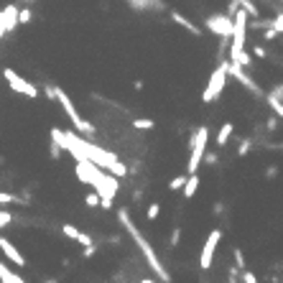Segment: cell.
Wrapping results in <instances>:
<instances>
[{
  "label": "cell",
  "mask_w": 283,
  "mask_h": 283,
  "mask_svg": "<svg viewBox=\"0 0 283 283\" xmlns=\"http://www.w3.org/2000/svg\"><path fill=\"white\" fill-rule=\"evenodd\" d=\"M243 283H258L255 273H252V271H243Z\"/></svg>",
  "instance_id": "obj_29"
},
{
  "label": "cell",
  "mask_w": 283,
  "mask_h": 283,
  "mask_svg": "<svg viewBox=\"0 0 283 283\" xmlns=\"http://www.w3.org/2000/svg\"><path fill=\"white\" fill-rule=\"evenodd\" d=\"M252 54H255V56H258V59H265V56H268V54H265V49H263V46H252Z\"/></svg>",
  "instance_id": "obj_33"
},
{
  "label": "cell",
  "mask_w": 283,
  "mask_h": 283,
  "mask_svg": "<svg viewBox=\"0 0 283 283\" xmlns=\"http://www.w3.org/2000/svg\"><path fill=\"white\" fill-rule=\"evenodd\" d=\"M141 283H156V281H141Z\"/></svg>",
  "instance_id": "obj_36"
},
{
  "label": "cell",
  "mask_w": 283,
  "mask_h": 283,
  "mask_svg": "<svg viewBox=\"0 0 283 283\" xmlns=\"http://www.w3.org/2000/svg\"><path fill=\"white\" fill-rule=\"evenodd\" d=\"M248 148H250V143H248V141H245V143H243V145H240V156H245V153H248Z\"/></svg>",
  "instance_id": "obj_35"
},
{
  "label": "cell",
  "mask_w": 283,
  "mask_h": 283,
  "mask_svg": "<svg viewBox=\"0 0 283 283\" xmlns=\"http://www.w3.org/2000/svg\"><path fill=\"white\" fill-rule=\"evenodd\" d=\"M62 232L69 237V240H77V235H79V227H74V225H64Z\"/></svg>",
  "instance_id": "obj_25"
},
{
  "label": "cell",
  "mask_w": 283,
  "mask_h": 283,
  "mask_svg": "<svg viewBox=\"0 0 283 283\" xmlns=\"http://www.w3.org/2000/svg\"><path fill=\"white\" fill-rule=\"evenodd\" d=\"M16 16H18V5H13V3L0 10V38H3L5 34H10L13 28H18Z\"/></svg>",
  "instance_id": "obj_9"
},
{
  "label": "cell",
  "mask_w": 283,
  "mask_h": 283,
  "mask_svg": "<svg viewBox=\"0 0 283 283\" xmlns=\"http://www.w3.org/2000/svg\"><path fill=\"white\" fill-rule=\"evenodd\" d=\"M227 74H232V77H235L237 82H240V84L248 89V92H252V95H263V92H260V87H258L255 82H252V79L248 77V74H245V69H240L237 64H232V62H230V64H227Z\"/></svg>",
  "instance_id": "obj_10"
},
{
  "label": "cell",
  "mask_w": 283,
  "mask_h": 283,
  "mask_svg": "<svg viewBox=\"0 0 283 283\" xmlns=\"http://www.w3.org/2000/svg\"><path fill=\"white\" fill-rule=\"evenodd\" d=\"M232 46L230 49H245V38H248V13L243 8H235L232 16Z\"/></svg>",
  "instance_id": "obj_7"
},
{
  "label": "cell",
  "mask_w": 283,
  "mask_h": 283,
  "mask_svg": "<svg viewBox=\"0 0 283 283\" xmlns=\"http://www.w3.org/2000/svg\"><path fill=\"white\" fill-rule=\"evenodd\" d=\"M232 133H235V125H232V123H222V128H219V133H217V145L225 148L227 141L232 138Z\"/></svg>",
  "instance_id": "obj_16"
},
{
  "label": "cell",
  "mask_w": 283,
  "mask_h": 283,
  "mask_svg": "<svg viewBox=\"0 0 283 283\" xmlns=\"http://www.w3.org/2000/svg\"><path fill=\"white\" fill-rule=\"evenodd\" d=\"M207 141H210V130L207 125H199L194 138H191V156H189V163H186V174H197L199 166H202V158L207 153Z\"/></svg>",
  "instance_id": "obj_4"
},
{
  "label": "cell",
  "mask_w": 283,
  "mask_h": 283,
  "mask_svg": "<svg viewBox=\"0 0 283 283\" xmlns=\"http://www.w3.org/2000/svg\"><path fill=\"white\" fill-rule=\"evenodd\" d=\"M184 181H186V174H181V176H174L171 181H169V189H171V191H181Z\"/></svg>",
  "instance_id": "obj_21"
},
{
  "label": "cell",
  "mask_w": 283,
  "mask_h": 283,
  "mask_svg": "<svg viewBox=\"0 0 283 283\" xmlns=\"http://www.w3.org/2000/svg\"><path fill=\"white\" fill-rule=\"evenodd\" d=\"M181 191H184V199L194 197L197 191H199V174H186V181H184Z\"/></svg>",
  "instance_id": "obj_15"
},
{
  "label": "cell",
  "mask_w": 283,
  "mask_h": 283,
  "mask_svg": "<svg viewBox=\"0 0 283 283\" xmlns=\"http://www.w3.org/2000/svg\"><path fill=\"white\" fill-rule=\"evenodd\" d=\"M18 202H21V197L8 194V191H0V204H18Z\"/></svg>",
  "instance_id": "obj_22"
},
{
  "label": "cell",
  "mask_w": 283,
  "mask_h": 283,
  "mask_svg": "<svg viewBox=\"0 0 283 283\" xmlns=\"http://www.w3.org/2000/svg\"><path fill=\"white\" fill-rule=\"evenodd\" d=\"M51 141L56 145H62L64 151H69L74 158H82V161H89V163H95V166H100L102 171H107L112 174L115 178H123L128 174L125 169V163L123 161H117L115 153L105 151V148H100V145H92L89 141H82L74 130H59V128H51Z\"/></svg>",
  "instance_id": "obj_1"
},
{
  "label": "cell",
  "mask_w": 283,
  "mask_h": 283,
  "mask_svg": "<svg viewBox=\"0 0 283 283\" xmlns=\"http://www.w3.org/2000/svg\"><path fill=\"white\" fill-rule=\"evenodd\" d=\"M84 204L87 207H100V194L97 191H89V194L84 197Z\"/></svg>",
  "instance_id": "obj_23"
},
{
  "label": "cell",
  "mask_w": 283,
  "mask_h": 283,
  "mask_svg": "<svg viewBox=\"0 0 283 283\" xmlns=\"http://www.w3.org/2000/svg\"><path fill=\"white\" fill-rule=\"evenodd\" d=\"M178 240H181V230L176 227V230H174V235H171V248H176V245H178Z\"/></svg>",
  "instance_id": "obj_31"
},
{
  "label": "cell",
  "mask_w": 283,
  "mask_h": 283,
  "mask_svg": "<svg viewBox=\"0 0 283 283\" xmlns=\"http://www.w3.org/2000/svg\"><path fill=\"white\" fill-rule=\"evenodd\" d=\"M230 62L237 64L240 69H252V56L245 49H230Z\"/></svg>",
  "instance_id": "obj_13"
},
{
  "label": "cell",
  "mask_w": 283,
  "mask_h": 283,
  "mask_svg": "<svg viewBox=\"0 0 283 283\" xmlns=\"http://www.w3.org/2000/svg\"><path fill=\"white\" fill-rule=\"evenodd\" d=\"M235 263H237V268H240V271H245V268H248L245 255H243V250H240V248H235Z\"/></svg>",
  "instance_id": "obj_24"
},
{
  "label": "cell",
  "mask_w": 283,
  "mask_h": 283,
  "mask_svg": "<svg viewBox=\"0 0 283 283\" xmlns=\"http://www.w3.org/2000/svg\"><path fill=\"white\" fill-rule=\"evenodd\" d=\"M276 36H281V34H276L273 28H268V31L263 34V38H265V41H271V38H276Z\"/></svg>",
  "instance_id": "obj_34"
},
{
  "label": "cell",
  "mask_w": 283,
  "mask_h": 283,
  "mask_svg": "<svg viewBox=\"0 0 283 283\" xmlns=\"http://www.w3.org/2000/svg\"><path fill=\"white\" fill-rule=\"evenodd\" d=\"M31 18H34V13L28 10V8H18V16H16L18 26H28V23H31Z\"/></svg>",
  "instance_id": "obj_20"
},
{
  "label": "cell",
  "mask_w": 283,
  "mask_h": 283,
  "mask_svg": "<svg viewBox=\"0 0 283 283\" xmlns=\"http://www.w3.org/2000/svg\"><path fill=\"white\" fill-rule=\"evenodd\" d=\"M10 219H13V214H10V212H3V210H0V227L10 225Z\"/></svg>",
  "instance_id": "obj_28"
},
{
  "label": "cell",
  "mask_w": 283,
  "mask_h": 283,
  "mask_svg": "<svg viewBox=\"0 0 283 283\" xmlns=\"http://www.w3.org/2000/svg\"><path fill=\"white\" fill-rule=\"evenodd\" d=\"M51 95L56 97V102L62 105V110L67 112V117L71 120V125H74V130H79V133H84V136H95V125L89 123V120H84V117L79 115V110L74 107V102H71V97L64 92L62 87H51Z\"/></svg>",
  "instance_id": "obj_3"
},
{
  "label": "cell",
  "mask_w": 283,
  "mask_h": 283,
  "mask_svg": "<svg viewBox=\"0 0 283 283\" xmlns=\"http://www.w3.org/2000/svg\"><path fill=\"white\" fill-rule=\"evenodd\" d=\"M171 21H176L178 26H181L184 28V31H189L191 36H202V28L199 26H194V23H191L186 16H184V13H178V10H171Z\"/></svg>",
  "instance_id": "obj_14"
},
{
  "label": "cell",
  "mask_w": 283,
  "mask_h": 283,
  "mask_svg": "<svg viewBox=\"0 0 283 283\" xmlns=\"http://www.w3.org/2000/svg\"><path fill=\"white\" fill-rule=\"evenodd\" d=\"M117 219H120V225L128 230V235L136 240V245L141 248V252H143V258L148 260V265H151V271L161 278V281H169V273H166V268H163V263L158 260V255H156V250L151 248V243L143 237V232L136 227V222L130 219V214H128V210H117Z\"/></svg>",
  "instance_id": "obj_2"
},
{
  "label": "cell",
  "mask_w": 283,
  "mask_h": 283,
  "mask_svg": "<svg viewBox=\"0 0 283 283\" xmlns=\"http://www.w3.org/2000/svg\"><path fill=\"white\" fill-rule=\"evenodd\" d=\"M62 156V145H56L54 141H51V158H59Z\"/></svg>",
  "instance_id": "obj_32"
},
{
  "label": "cell",
  "mask_w": 283,
  "mask_h": 283,
  "mask_svg": "<svg viewBox=\"0 0 283 283\" xmlns=\"http://www.w3.org/2000/svg\"><path fill=\"white\" fill-rule=\"evenodd\" d=\"M3 79L8 82V87L13 89V92L26 95V97H31V100H36V97H38V89H36V84H31V82H28L26 77H21V74H18L16 69L5 67V69H3Z\"/></svg>",
  "instance_id": "obj_6"
},
{
  "label": "cell",
  "mask_w": 283,
  "mask_h": 283,
  "mask_svg": "<svg viewBox=\"0 0 283 283\" xmlns=\"http://www.w3.org/2000/svg\"><path fill=\"white\" fill-rule=\"evenodd\" d=\"M77 243H82L84 248H92V245H95V243H92V237L84 235V232H79V235H77Z\"/></svg>",
  "instance_id": "obj_27"
},
{
  "label": "cell",
  "mask_w": 283,
  "mask_h": 283,
  "mask_svg": "<svg viewBox=\"0 0 283 283\" xmlns=\"http://www.w3.org/2000/svg\"><path fill=\"white\" fill-rule=\"evenodd\" d=\"M133 128L136 130H153L156 123L151 120V117H138V120H133Z\"/></svg>",
  "instance_id": "obj_19"
},
{
  "label": "cell",
  "mask_w": 283,
  "mask_h": 283,
  "mask_svg": "<svg viewBox=\"0 0 283 283\" xmlns=\"http://www.w3.org/2000/svg\"><path fill=\"white\" fill-rule=\"evenodd\" d=\"M43 283H56V281H43Z\"/></svg>",
  "instance_id": "obj_37"
},
{
  "label": "cell",
  "mask_w": 283,
  "mask_h": 283,
  "mask_svg": "<svg viewBox=\"0 0 283 283\" xmlns=\"http://www.w3.org/2000/svg\"><path fill=\"white\" fill-rule=\"evenodd\" d=\"M158 212H161V204H151V207L145 210V217H148V219H156Z\"/></svg>",
  "instance_id": "obj_26"
},
{
  "label": "cell",
  "mask_w": 283,
  "mask_h": 283,
  "mask_svg": "<svg viewBox=\"0 0 283 283\" xmlns=\"http://www.w3.org/2000/svg\"><path fill=\"white\" fill-rule=\"evenodd\" d=\"M23 3H31V0H23Z\"/></svg>",
  "instance_id": "obj_38"
},
{
  "label": "cell",
  "mask_w": 283,
  "mask_h": 283,
  "mask_svg": "<svg viewBox=\"0 0 283 283\" xmlns=\"http://www.w3.org/2000/svg\"><path fill=\"white\" fill-rule=\"evenodd\" d=\"M219 240H222V230H219V227H214V230L210 232V237L204 240L202 255H199V268H202V271H210V268H212V260H214V252H217Z\"/></svg>",
  "instance_id": "obj_8"
},
{
  "label": "cell",
  "mask_w": 283,
  "mask_h": 283,
  "mask_svg": "<svg viewBox=\"0 0 283 283\" xmlns=\"http://www.w3.org/2000/svg\"><path fill=\"white\" fill-rule=\"evenodd\" d=\"M227 64L230 62H219L217 64V69L212 71V77H210V82H207V87H204V92H202V102L204 105H210V102H214L219 95H222V89H225V82H227Z\"/></svg>",
  "instance_id": "obj_5"
},
{
  "label": "cell",
  "mask_w": 283,
  "mask_h": 283,
  "mask_svg": "<svg viewBox=\"0 0 283 283\" xmlns=\"http://www.w3.org/2000/svg\"><path fill=\"white\" fill-rule=\"evenodd\" d=\"M273 31H276V34H281V31H283V16H281V13H278V16H276V23H273Z\"/></svg>",
  "instance_id": "obj_30"
},
{
  "label": "cell",
  "mask_w": 283,
  "mask_h": 283,
  "mask_svg": "<svg viewBox=\"0 0 283 283\" xmlns=\"http://www.w3.org/2000/svg\"><path fill=\"white\" fill-rule=\"evenodd\" d=\"M207 28L217 36H230L232 31V16H212L207 21Z\"/></svg>",
  "instance_id": "obj_11"
},
{
  "label": "cell",
  "mask_w": 283,
  "mask_h": 283,
  "mask_svg": "<svg viewBox=\"0 0 283 283\" xmlns=\"http://www.w3.org/2000/svg\"><path fill=\"white\" fill-rule=\"evenodd\" d=\"M281 95H283V87H281V84L276 87V95H273V92L268 95V102H271V107L276 110V115H278V117L283 115V105H281Z\"/></svg>",
  "instance_id": "obj_17"
},
{
  "label": "cell",
  "mask_w": 283,
  "mask_h": 283,
  "mask_svg": "<svg viewBox=\"0 0 283 283\" xmlns=\"http://www.w3.org/2000/svg\"><path fill=\"white\" fill-rule=\"evenodd\" d=\"M0 281H3V283H23L13 271H8V265H5V263H0Z\"/></svg>",
  "instance_id": "obj_18"
},
{
  "label": "cell",
  "mask_w": 283,
  "mask_h": 283,
  "mask_svg": "<svg viewBox=\"0 0 283 283\" xmlns=\"http://www.w3.org/2000/svg\"><path fill=\"white\" fill-rule=\"evenodd\" d=\"M0 250H3V255L10 260V263H16V265H26V258L18 252V248L13 245L8 237H0Z\"/></svg>",
  "instance_id": "obj_12"
}]
</instances>
